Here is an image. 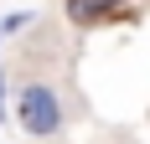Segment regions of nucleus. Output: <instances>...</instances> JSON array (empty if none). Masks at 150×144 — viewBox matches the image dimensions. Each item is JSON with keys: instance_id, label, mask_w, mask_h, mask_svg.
<instances>
[{"instance_id": "1", "label": "nucleus", "mask_w": 150, "mask_h": 144, "mask_svg": "<svg viewBox=\"0 0 150 144\" xmlns=\"http://www.w3.org/2000/svg\"><path fill=\"white\" fill-rule=\"evenodd\" d=\"M21 62H26V67L16 72L11 113H16V124H21L31 139H57V134L67 129V103H62V82L42 67V41H31L26 52H21Z\"/></svg>"}, {"instance_id": "2", "label": "nucleus", "mask_w": 150, "mask_h": 144, "mask_svg": "<svg viewBox=\"0 0 150 144\" xmlns=\"http://www.w3.org/2000/svg\"><path fill=\"white\" fill-rule=\"evenodd\" d=\"M62 5H67V21L73 26H98L109 15H119L129 0H62Z\"/></svg>"}, {"instance_id": "3", "label": "nucleus", "mask_w": 150, "mask_h": 144, "mask_svg": "<svg viewBox=\"0 0 150 144\" xmlns=\"http://www.w3.org/2000/svg\"><path fill=\"white\" fill-rule=\"evenodd\" d=\"M0 124H5V72H0Z\"/></svg>"}]
</instances>
